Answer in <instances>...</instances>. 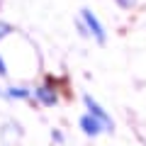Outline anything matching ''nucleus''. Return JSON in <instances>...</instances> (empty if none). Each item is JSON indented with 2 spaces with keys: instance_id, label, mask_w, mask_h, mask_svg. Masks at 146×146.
<instances>
[{
  "instance_id": "0eeeda50",
  "label": "nucleus",
  "mask_w": 146,
  "mask_h": 146,
  "mask_svg": "<svg viewBox=\"0 0 146 146\" xmlns=\"http://www.w3.org/2000/svg\"><path fill=\"white\" fill-rule=\"evenodd\" d=\"M115 3L122 7V10H129V7H134V3H136V0H115Z\"/></svg>"
},
{
  "instance_id": "f257e3e1",
  "label": "nucleus",
  "mask_w": 146,
  "mask_h": 146,
  "mask_svg": "<svg viewBox=\"0 0 146 146\" xmlns=\"http://www.w3.org/2000/svg\"><path fill=\"white\" fill-rule=\"evenodd\" d=\"M80 22H83V27H85V34L95 36V42H98V44L107 42V34H105L102 22L98 20V15H95L90 7H83V10H80Z\"/></svg>"
},
{
  "instance_id": "39448f33",
  "label": "nucleus",
  "mask_w": 146,
  "mask_h": 146,
  "mask_svg": "<svg viewBox=\"0 0 146 146\" xmlns=\"http://www.w3.org/2000/svg\"><path fill=\"white\" fill-rule=\"evenodd\" d=\"M0 95L12 98V100H25V98H29V95H32V90H27V88H7L5 93L0 90Z\"/></svg>"
},
{
  "instance_id": "6e6552de",
  "label": "nucleus",
  "mask_w": 146,
  "mask_h": 146,
  "mask_svg": "<svg viewBox=\"0 0 146 146\" xmlns=\"http://www.w3.org/2000/svg\"><path fill=\"white\" fill-rule=\"evenodd\" d=\"M0 76H7V66H5V61H3V56H0Z\"/></svg>"
},
{
  "instance_id": "20e7f679",
  "label": "nucleus",
  "mask_w": 146,
  "mask_h": 146,
  "mask_svg": "<svg viewBox=\"0 0 146 146\" xmlns=\"http://www.w3.org/2000/svg\"><path fill=\"white\" fill-rule=\"evenodd\" d=\"M34 98L39 100L42 105H56V100H58L56 93H54L51 88H36L34 90Z\"/></svg>"
},
{
  "instance_id": "7ed1b4c3",
  "label": "nucleus",
  "mask_w": 146,
  "mask_h": 146,
  "mask_svg": "<svg viewBox=\"0 0 146 146\" xmlns=\"http://www.w3.org/2000/svg\"><path fill=\"white\" fill-rule=\"evenodd\" d=\"M80 129H83L88 136H98L100 131H105V127H102V122L95 119L93 115H83L80 117Z\"/></svg>"
},
{
  "instance_id": "423d86ee",
  "label": "nucleus",
  "mask_w": 146,
  "mask_h": 146,
  "mask_svg": "<svg viewBox=\"0 0 146 146\" xmlns=\"http://www.w3.org/2000/svg\"><path fill=\"white\" fill-rule=\"evenodd\" d=\"M10 32H12V27L7 25V22H0V39H5V36L10 34Z\"/></svg>"
},
{
  "instance_id": "f03ea898",
  "label": "nucleus",
  "mask_w": 146,
  "mask_h": 146,
  "mask_svg": "<svg viewBox=\"0 0 146 146\" xmlns=\"http://www.w3.org/2000/svg\"><path fill=\"white\" fill-rule=\"evenodd\" d=\"M83 102H85V107H88V115H93L95 119H100V122H102L105 131H112V117H110L107 112H105V110L100 107V105L95 102L93 98H90V95H85V98H83Z\"/></svg>"
}]
</instances>
